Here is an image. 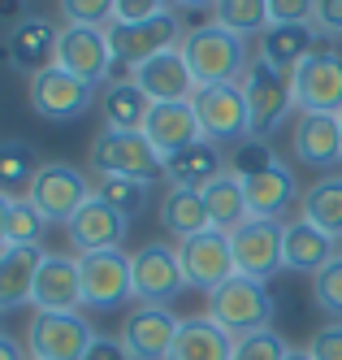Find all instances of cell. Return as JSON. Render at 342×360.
Instances as JSON below:
<instances>
[{
  "instance_id": "83f0119b",
  "label": "cell",
  "mask_w": 342,
  "mask_h": 360,
  "mask_svg": "<svg viewBox=\"0 0 342 360\" xmlns=\"http://www.w3.org/2000/svg\"><path fill=\"white\" fill-rule=\"evenodd\" d=\"M230 356H234V334H225L208 313L182 317L169 360H230Z\"/></svg>"
},
{
  "instance_id": "f1b7e54d",
  "label": "cell",
  "mask_w": 342,
  "mask_h": 360,
  "mask_svg": "<svg viewBox=\"0 0 342 360\" xmlns=\"http://www.w3.org/2000/svg\"><path fill=\"white\" fill-rule=\"evenodd\" d=\"M104 126L109 131H143V122L152 113V100L135 79H117L104 87Z\"/></svg>"
},
{
  "instance_id": "c3c4849f",
  "label": "cell",
  "mask_w": 342,
  "mask_h": 360,
  "mask_svg": "<svg viewBox=\"0 0 342 360\" xmlns=\"http://www.w3.org/2000/svg\"><path fill=\"white\" fill-rule=\"evenodd\" d=\"M0 18H13V27H18V22L26 18L22 13V0H0Z\"/></svg>"
},
{
  "instance_id": "ab89813d",
  "label": "cell",
  "mask_w": 342,
  "mask_h": 360,
  "mask_svg": "<svg viewBox=\"0 0 342 360\" xmlns=\"http://www.w3.org/2000/svg\"><path fill=\"white\" fill-rule=\"evenodd\" d=\"M273 161H277V152L265 139H243V143H234V152H230V174L251 178V174H265Z\"/></svg>"
},
{
  "instance_id": "f35d334b",
  "label": "cell",
  "mask_w": 342,
  "mask_h": 360,
  "mask_svg": "<svg viewBox=\"0 0 342 360\" xmlns=\"http://www.w3.org/2000/svg\"><path fill=\"white\" fill-rule=\"evenodd\" d=\"M286 352H291V343L269 326V330H256V334L234 339V356L230 360H286Z\"/></svg>"
},
{
  "instance_id": "8992f818",
  "label": "cell",
  "mask_w": 342,
  "mask_h": 360,
  "mask_svg": "<svg viewBox=\"0 0 342 360\" xmlns=\"http://www.w3.org/2000/svg\"><path fill=\"white\" fill-rule=\"evenodd\" d=\"M182 39H187V27H182L178 9H165V13L143 18V22H113V27H109L113 57H117V65H130V70L143 65L156 53L182 48Z\"/></svg>"
},
{
  "instance_id": "5bb4252c",
  "label": "cell",
  "mask_w": 342,
  "mask_h": 360,
  "mask_svg": "<svg viewBox=\"0 0 342 360\" xmlns=\"http://www.w3.org/2000/svg\"><path fill=\"white\" fill-rule=\"evenodd\" d=\"M191 109L199 117V131L208 143H243L247 139V100L239 83L195 87Z\"/></svg>"
},
{
  "instance_id": "4dcf8cb0",
  "label": "cell",
  "mask_w": 342,
  "mask_h": 360,
  "mask_svg": "<svg viewBox=\"0 0 342 360\" xmlns=\"http://www.w3.org/2000/svg\"><path fill=\"white\" fill-rule=\"evenodd\" d=\"M161 226L169 230V235L182 243L199 235V230H208L213 221H208V204H204V191H191V187H169L165 200H161Z\"/></svg>"
},
{
  "instance_id": "7c38bea8",
  "label": "cell",
  "mask_w": 342,
  "mask_h": 360,
  "mask_svg": "<svg viewBox=\"0 0 342 360\" xmlns=\"http://www.w3.org/2000/svg\"><path fill=\"white\" fill-rule=\"evenodd\" d=\"M26 100H31V113L44 117V122H78L96 105V87H87L83 79L65 74L61 65H48V70L31 74Z\"/></svg>"
},
{
  "instance_id": "d590c367",
  "label": "cell",
  "mask_w": 342,
  "mask_h": 360,
  "mask_svg": "<svg viewBox=\"0 0 342 360\" xmlns=\"http://www.w3.org/2000/svg\"><path fill=\"white\" fill-rule=\"evenodd\" d=\"M147 183H139V178H100L96 183V195L104 200V204H113L117 213H126V217H135V213H143V204H147Z\"/></svg>"
},
{
  "instance_id": "7402d4cb",
  "label": "cell",
  "mask_w": 342,
  "mask_h": 360,
  "mask_svg": "<svg viewBox=\"0 0 342 360\" xmlns=\"http://www.w3.org/2000/svg\"><path fill=\"white\" fill-rule=\"evenodd\" d=\"M243 191H247V213L251 217H273V221H282V213L295 209L299 195H303L299 191V178L291 174V165H286L282 157L265 174L243 178Z\"/></svg>"
},
{
  "instance_id": "52a82bcc",
  "label": "cell",
  "mask_w": 342,
  "mask_h": 360,
  "mask_svg": "<svg viewBox=\"0 0 342 360\" xmlns=\"http://www.w3.org/2000/svg\"><path fill=\"white\" fill-rule=\"evenodd\" d=\"M78 278H83V308H121L135 300V269H130V256L121 248L83 252Z\"/></svg>"
},
{
  "instance_id": "484cf974",
  "label": "cell",
  "mask_w": 342,
  "mask_h": 360,
  "mask_svg": "<svg viewBox=\"0 0 342 360\" xmlns=\"http://www.w3.org/2000/svg\"><path fill=\"white\" fill-rule=\"evenodd\" d=\"M225 174V157H221V148L217 143H191V148H182V152H169L165 157V178H169V187H191V191H204L208 183H217V178Z\"/></svg>"
},
{
  "instance_id": "6da1fadb",
  "label": "cell",
  "mask_w": 342,
  "mask_h": 360,
  "mask_svg": "<svg viewBox=\"0 0 342 360\" xmlns=\"http://www.w3.org/2000/svg\"><path fill=\"white\" fill-rule=\"evenodd\" d=\"M182 57H187L191 74L199 87H217V83H243V74L256 57H247V39L234 35L217 22H204V27L187 31L182 39Z\"/></svg>"
},
{
  "instance_id": "3957f363",
  "label": "cell",
  "mask_w": 342,
  "mask_h": 360,
  "mask_svg": "<svg viewBox=\"0 0 342 360\" xmlns=\"http://www.w3.org/2000/svg\"><path fill=\"white\" fill-rule=\"evenodd\" d=\"M239 87H243V100H247V139H265L269 143L282 126L291 122V113H299L291 79L269 70L265 61H251Z\"/></svg>"
},
{
  "instance_id": "2e32d148",
  "label": "cell",
  "mask_w": 342,
  "mask_h": 360,
  "mask_svg": "<svg viewBox=\"0 0 342 360\" xmlns=\"http://www.w3.org/2000/svg\"><path fill=\"white\" fill-rule=\"evenodd\" d=\"M182 317L173 308H156V304H135L121 317V347L130 352V360H169L173 339H178Z\"/></svg>"
},
{
  "instance_id": "d6986e66",
  "label": "cell",
  "mask_w": 342,
  "mask_h": 360,
  "mask_svg": "<svg viewBox=\"0 0 342 360\" xmlns=\"http://www.w3.org/2000/svg\"><path fill=\"white\" fill-rule=\"evenodd\" d=\"M31 304H35V313H78V308H83V278H78L74 256L44 252Z\"/></svg>"
},
{
  "instance_id": "30bf717a",
  "label": "cell",
  "mask_w": 342,
  "mask_h": 360,
  "mask_svg": "<svg viewBox=\"0 0 342 360\" xmlns=\"http://www.w3.org/2000/svg\"><path fill=\"white\" fill-rule=\"evenodd\" d=\"M65 74L83 79L87 87H100L109 83V74L117 70V57H113V44H109V27H61V39H57V61Z\"/></svg>"
},
{
  "instance_id": "74e56055",
  "label": "cell",
  "mask_w": 342,
  "mask_h": 360,
  "mask_svg": "<svg viewBox=\"0 0 342 360\" xmlns=\"http://www.w3.org/2000/svg\"><path fill=\"white\" fill-rule=\"evenodd\" d=\"M65 27H113L117 0H57Z\"/></svg>"
},
{
  "instance_id": "7bdbcfd3",
  "label": "cell",
  "mask_w": 342,
  "mask_h": 360,
  "mask_svg": "<svg viewBox=\"0 0 342 360\" xmlns=\"http://www.w3.org/2000/svg\"><path fill=\"white\" fill-rule=\"evenodd\" d=\"M165 5H173V0H117V22L156 18V13H165Z\"/></svg>"
},
{
  "instance_id": "836d02e7",
  "label": "cell",
  "mask_w": 342,
  "mask_h": 360,
  "mask_svg": "<svg viewBox=\"0 0 342 360\" xmlns=\"http://www.w3.org/2000/svg\"><path fill=\"white\" fill-rule=\"evenodd\" d=\"M39 165L44 161L35 157V148L26 139H0V191L5 195H13V191L26 195V187H31Z\"/></svg>"
},
{
  "instance_id": "7a4b0ae2",
  "label": "cell",
  "mask_w": 342,
  "mask_h": 360,
  "mask_svg": "<svg viewBox=\"0 0 342 360\" xmlns=\"http://www.w3.org/2000/svg\"><path fill=\"white\" fill-rule=\"evenodd\" d=\"M87 165L100 178H139V183H161L165 178V157L152 148V139L143 131H104L91 139Z\"/></svg>"
},
{
  "instance_id": "ac0fdd59",
  "label": "cell",
  "mask_w": 342,
  "mask_h": 360,
  "mask_svg": "<svg viewBox=\"0 0 342 360\" xmlns=\"http://www.w3.org/2000/svg\"><path fill=\"white\" fill-rule=\"evenodd\" d=\"M126 79H135L152 105H169V100H191L195 96V74L187 65V57H182V48H169V53H156L147 57L143 65H135L126 74Z\"/></svg>"
},
{
  "instance_id": "cb8c5ba5",
  "label": "cell",
  "mask_w": 342,
  "mask_h": 360,
  "mask_svg": "<svg viewBox=\"0 0 342 360\" xmlns=\"http://www.w3.org/2000/svg\"><path fill=\"white\" fill-rule=\"evenodd\" d=\"M338 256V239L317 230L312 221L295 217L286 221V235H282V265L291 274H321L329 261Z\"/></svg>"
},
{
  "instance_id": "4316f807",
  "label": "cell",
  "mask_w": 342,
  "mask_h": 360,
  "mask_svg": "<svg viewBox=\"0 0 342 360\" xmlns=\"http://www.w3.org/2000/svg\"><path fill=\"white\" fill-rule=\"evenodd\" d=\"M39 265H44L39 248H0V313L31 304Z\"/></svg>"
},
{
  "instance_id": "bcb514c9",
  "label": "cell",
  "mask_w": 342,
  "mask_h": 360,
  "mask_svg": "<svg viewBox=\"0 0 342 360\" xmlns=\"http://www.w3.org/2000/svg\"><path fill=\"white\" fill-rule=\"evenodd\" d=\"M0 360H31V352H26V343H18L13 334L0 330Z\"/></svg>"
},
{
  "instance_id": "9a60e30c",
  "label": "cell",
  "mask_w": 342,
  "mask_h": 360,
  "mask_svg": "<svg viewBox=\"0 0 342 360\" xmlns=\"http://www.w3.org/2000/svg\"><path fill=\"white\" fill-rule=\"evenodd\" d=\"M291 87H295L299 113H334V117H342V53L317 48V53L291 74Z\"/></svg>"
},
{
  "instance_id": "f6af8a7d",
  "label": "cell",
  "mask_w": 342,
  "mask_h": 360,
  "mask_svg": "<svg viewBox=\"0 0 342 360\" xmlns=\"http://www.w3.org/2000/svg\"><path fill=\"white\" fill-rule=\"evenodd\" d=\"M317 31L342 35V0H317Z\"/></svg>"
},
{
  "instance_id": "5b68a950",
  "label": "cell",
  "mask_w": 342,
  "mask_h": 360,
  "mask_svg": "<svg viewBox=\"0 0 342 360\" xmlns=\"http://www.w3.org/2000/svg\"><path fill=\"white\" fill-rule=\"evenodd\" d=\"M96 195V187L87 183V174L70 165V161H44L31 178V187H26V200L39 209V217L52 226V221H61L70 226L74 213L83 209V204Z\"/></svg>"
},
{
  "instance_id": "603a6c76",
  "label": "cell",
  "mask_w": 342,
  "mask_h": 360,
  "mask_svg": "<svg viewBox=\"0 0 342 360\" xmlns=\"http://www.w3.org/2000/svg\"><path fill=\"white\" fill-rule=\"evenodd\" d=\"M143 135L152 139V148L169 157V152H182L204 139L199 131V117L191 109V100H169V105H152L147 122H143Z\"/></svg>"
},
{
  "instance_id": "44dd1931",
  "label": "cell",
  "mask_w": 342,
  "mask_h": 360,
  "mask_svg": "<svg viewBox=\"0 0 342 360\" xmlns=\"http://www.w3.org/2000/svg\"><path fill=\"white\" fill-rule=\"evenodd\" d=\"M57 39H61V27L44 13H26L18 27H9V65L13 70H26V74H39L48 70V61H57Z\"/></svg>"
},
{
  "instance_id": "4fadbf2b",
  "label": "cell",
  "mask_w": 342,
  "mask_h": 360,
  "mask_svg": "<svg viewBox=\"0 0 342 360\" xmlns=\"http://www.w3.org/2000/svg\"><path fill=\"white\" fill-rule=\"evenodd\" d=\"M282 235H286V221H273V217H247L239 230H230L234 269L243 278H256V282L277 278L286 269L282 265Z\"/></svg>"
},
{
  "instance_id": "ba28073f",
  "label": "cell",
  "mask_w": 342,
  "mask_h": 360,
  "mask_svg": "<svg viewBox=\"0 0 342 360\" xmlns=\"http://www.w3.org/2000/svg\"><path fill=\"white\" fill-rule=\"evenodd\" d=\"M178 248V261H182V274H187V287L213 295L217 287H225V282L239 274L234 269V248H230V235L217 226L199 230V235L173 243Z\"/></svg>"
},
{
  "instance_id": "7dc6e473",
  "label": "cell",
  "mask_w": 342,
  "mask_h": 360,
  "mask_svg": "<svg viewBox=\"0 0 342 360\" xmlns=\"http://www.w3.org/2000/svg\"><path fill=\"white\" fill-rule=\"evenodd\" d=\"M173 5H178L182 13H199V9H208V13H213V5H217V0H173Z\"/></svg>"
},
{
  "instance_id": "1f68e13d",
  "label": "cell",
  "mask_w": 342,
  "mask_h": 360,
  "mask_svg": "<svg viewBox=\"0 0 342 360\" xmlns=\"http://www.w3.org/2000/svg\"><path fill=\"white\" fill-rule=\"evenodd\" d=\"M204 204H208V221L217 230H239L251 213H247V191H243V178L239 174H221L217 183L204 187Z\"/></svg>"
},
{
  "instance_id": "f907efd6",
  "label": "cell",
  "mask_w": 342,
  "mask_h": 360,
  "mask_svg": "<svg viewBox=\"0 0 342 360\" xmlns=\"http://www.w3.org/2000/svg\"><path fill=\"white\" fill-rule=\"evenodd\" d=\"M286 360H312V352L308 347H291V352H286Z\"/></svg>"
},
{
  "instance_id": "277c9868",
  "label": "cell",
  "mask_w": 342,
  "mask_h": 360,
  "mask_svg": "<svg viewBox=\"0 0 342 360\" xmlns=\"http://www.w3.org/2000/svg\"><path fill=\"white\" fill-rule=\"evenodd\" d=\"M273 313H277V304L269 295V282H256V278H243V274H234L225 287H217L208 295V317H213L225 334H234V339L256 334V330H269Z\"/></svg>"
},
{
  "instance_id": "d6a6232c",
  "label": "cell",
  "mask_w": 342,
  "mask_h": 360,
  "mask_svg": "<svg viewBox=\"0 0 342 360\" xmlns=\"http://www.w3.org/2000/svg\"><path fill=\"white\" fill-rule=\"evenodd\" d=\"M213 22L243 39H260L273 27V13H269V0H217L213 5Z\"/></svg>"
},
{
  "instance_id": "f546056e",
  "label": "cell",
  "mask_w": 342,
  "mask_h": 360,
  "mask_svg": "<svg viewBox=\"0 0 342 360\" xmlns=\"http://www.w3.org/2000/svg\"><path fill=\"white\" fill-rule=\"evenodd\" d=\"M299 217L312 221L325 235L342 239V174H325L317 178L303 195H299Z\"/></svg>"
},
{
  "instance_id": "9c48e42d",
  "label": "cell",
  "mask_w": 342,
  "mask_h": 360,
  "mask_svg": "<svg viewBox=\"0 0 342 360\" xmlns=\"http://www.w3.org/2000/svg\"><path fill=\"white\" fill-rule=\"evenodd\" d=\"M96 343V330L83 313H35L26 326L31 360H83Z\"/></svg>"
},
{
  "instance_id": "e0dca14e",
  "label": "cell",
  "mask_w": 342,
  "mask_h": 360,
  "mask_svg": "<svg viewBox=\"0 0 342 360\" xmlns=\"http://www.w3.org/2000/svg\"><path fill=\"white\" fill-rule=\"evenodd\" d=\"M291 152L303 169L334 174L342 165V122L334 113H295Z\"/></svg>"
},
{
  "instance_id": "681fc988",
  "label": "cell",
  "mask_w": 342,
  "mask_h": 360,
  "mask_svg": "<svg viewBox=\"0 0 342 360\" xmlns=\"http://www.w3.org/2000/svg\"><path fill=\"white\" fill-rule=\"evenodd\" d=\"M9 204H13V195H5V191H0V248H5V221H9Z\"/></svg>"
},
{
  "instance_id": "816d5d0a",
  "label": "cell",
  "mask_w": 342,
  "mask_h": 360,
  "mask_svg": "<svg viewBox=\"0 0 342 360\" xmlns=\"http://www.w3.org/2000/svg\"><path fill=\"white\" fill-rule=\"evenodd\" d=\"M338 252H342V239H338Z\"/></svg>"
},
{
  "instance_id": "ee69618b",
  "label": "cell",
  "mask_w": 342,
  "mask_h": 360,
  "mask_svg": "<svg viewBox=\"0 0 342 360\" xmlns=\"http://www.w3.org/2000/svg\"><path fill=\"white\" fill-rule=\"evenodd\" d=\"M83 360H130V352L121 347V339H113V334H96V343L87 347Z\"/></svg>"
},
{
  "instance_id": "60d3db41",
  "label": "cell",
  "mask_w": 342,
  "mask_h": 360,
  "mask_svg": "<svg viewBox=\"0 0 342 360\" xmlns=\"http://www.w3.org/2000/svg\"><path fill=\"white\" fill-rule=\"evenodd\" d=\"M273 27H317V0H269Z\"/></svg>"
},
{
  "instance_id": "8d00e7d4",
  "label": "cell",
  "mask_w": 342,
  "mask_h": 360,
  "mask_svg": "<svg viewBox=\"0 0 342 360\" xmlns=\"http://www.w3.org/2000/svg\"><path fill=\"white\" fill-rule=\"evenodd\" d=\"M312 300H317V308H321L325 317L342 321V252L334 256L321 274H312Z\"/></svg>"
},
{
  "instance_id": "8fae6325",
  "label": "cell",
  "mask_w": 342,
  "mask_h": 360,
  "mask_svg": "<svg viewBox=\"0 0 342 360\" xmlns=\"http://www.w3.org/2000/svg\"><path fill=\"white\" fill-rule=\"evenodd\" d=\"M130 269H135V304L169 308L187 291V274L173 243H143L139 252H130Z\"/></svg>"
},
{
  "instance_id": "e575fe53",
  "label": "cell",
  "mask_w": 342,
  "mask_h": 360,
  "mask_svg": "<svg viewBox=\"0 0 342 360\" xmlns=\"http://www.w3.org/2000/svg\"><path fill=\"white\" fill-rule=\"evenodd\" d=\"M44 217H39V209L26 195H13V204H9V221H5V248H39V239H44Z\"/></svg>"
},
{
  "instance_id": "ffe728a7",
  "label": "cell",
  "mask_w": 342,
  "mask_h": 360,
  "mask_svg": "<svg viewBox=\"0 0 342 360\" xmlns=\"http://www.w3.org/2000/svg\"><path fill=\"white\" fill-rule=\"evenodd\" d=\"M65 230H70V243L78 248V256H83V252H109V248H121L126 243L130 217L117 213L113 204H104L100 195H91L83 209L74 213V221Z\"/></svg>"
},
{
  "instance_id": "d4e9b609",
  "label": "cell",
  "mask_w": 342,
  "mask_h": 360,
  "mask_svg": "<svg viewBox=\"0 0 342 360\" xmlns=\"http://www.w3.org/2000/svg\"><path fill=\"white\" fill-rule=\"evenodd\" d=\"M321 35H317V27H269L265 35H260V44H256V61H265L269 70H277V74H291L317 53V44Z\"/></svg>"
},
{
  "instance_id": "f5cc1de1",
  "label": "cell",
  "mask_w": 342,
  "mask_h": 360,
  "mask_svg": "<svg viewBox=\"0 0 342 360\" xmlns=\"http://www.w3.org/2000/svg\"><path fill=\"white\" fill-rule=\"evenodd\" d=\"M338 122H342V117H338Z\"/></svg>"
},
{
  "instance_id": "b9f144b4",
  "label": "cell",
  "mask_w": 342,
  "mask_h": 360,
  "mask_svg": "<svg viewBox=\"0 0 342 360\" xmlns=\"http://www.w3.org/2000/svg\"><path fill=\"white\" fill-rule=\"evenodd\" d=\"M308 352H312V360H342V321L321 326L317 334H312Z\"/></svg>"
}]
</instances>
